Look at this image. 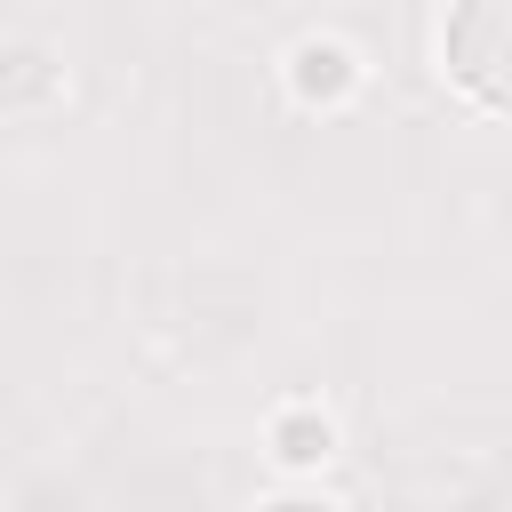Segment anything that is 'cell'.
Wrapping results in <instances>:
<instances>
[{"label":"cell","instance_id":"obj_2","mask_svg":"<svg viewBox=\"0 0 512 512\" xmlns=\"http://www.w3.org/2000/svg\"><path fill=\"white\" fill-rule=\"evenodd\" d=\"M288 88H296L304 104H344V96L360 88V64H352L344 40H304V48L288 56Z\"/></svg>","mask_w":512,"mask_h":512},{"label":"cell","instance_id":"obj_1","mask_svg":"<svg viewBox=\"0 0 512 512\" xmlns=\"http://www.w3.org/2000/svg\"><path fill=\"white\" fill-rule=\"evenodd\" d=\"M440 64L448 80L512 120V0H448L440 16Z\"/></svg>","mask_w":512,"mask_h":512},{"label":"cell","instance_id":"obj_3","mask_svg":"<svg viewBox=\"0 0 512 512\" xmlns=\"http://www.w3.org/2000/svg\"><path fill=\"white\" fill-rule=\"evenodd\" d=\"M272 448H280V464H320V456L336 448V432H328V416H304V408H288V416L272 424Z\"/></svg>","mask_w":512,"mask_h":512}]
</instances>
